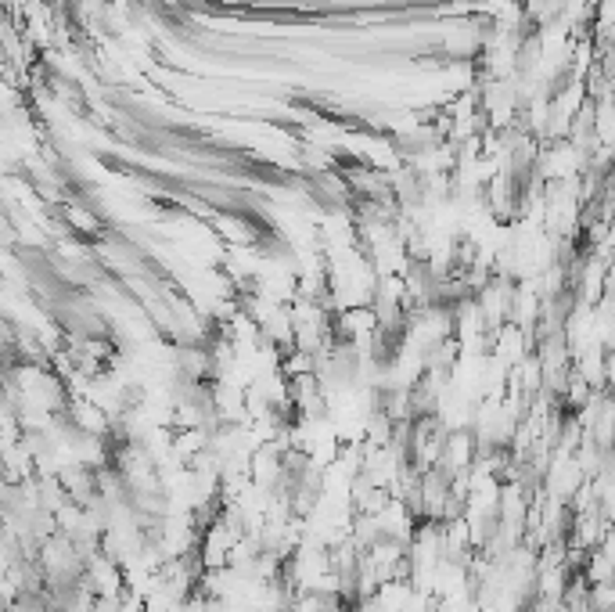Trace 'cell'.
Masks as SVG:
<instances>
[]
</instances>
